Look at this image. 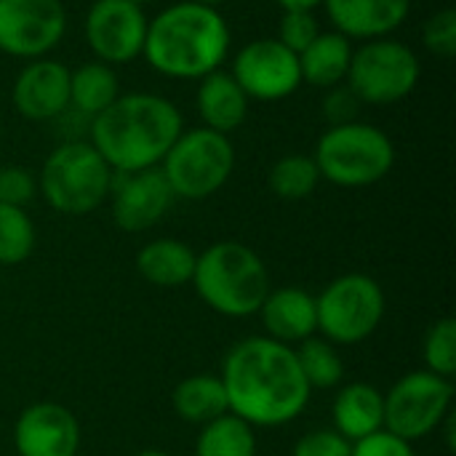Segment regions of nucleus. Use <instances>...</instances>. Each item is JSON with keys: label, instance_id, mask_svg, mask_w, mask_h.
I'll return each instance as SVG.
<instances>
[{"label": "nucleus", "instance_id": "23", "mask_svg": "<svg viewBox=\"0 0 456 456\" xmlns=\"http://www.w3.org/2000/svg\"><path fill=\"white\" fill-rule=\"evenodd\" d=\"M171 406L179 419L198 428L230 414L224 385L214 374H192L182 379L171 393Z\"/></svg>", "mask_w": 456, "mask_h": 456}, {"label": "nucleus", "instance_id": "25", "mask_svg": "<svg viewBox=\"0 0 456 456\" xmlns=\"http://www.w3.org/2000/svg\"><path fill=\"white\" fill-rule=\"evenodd\" d=\"M195 456H256L254 428L235 414H224L200 428Z\"/></svg>", "mask_w": 456, "mask_h": 456}, {"label": "nucleus", "instance_id": "27", "mask_svg": "<svg viewBox=\"0 0 456 456\" xmlns=\"http://www.w3.org/2000/svg\"><path fill=\"white\" fill-rule=\"evenodd\" d=\"M267 184L273 190L275 198L297 203L310 198L318 184H321V171L313 160V155H283L273 163L270 174H267Z\"/></svg>", "mask_w": 456, "mask_h": 456}, {"label": "nucleus", "instance_id": "3", "mask_svg": "<svg viewBox=\"0 0 456 456\" xmlns=\"http://www.w3.org/2000/svg\"><path fill=\"white\" fill-rule=\"evenodd\" d=\"M230 43L232 32L219 8L179 0L150 19L142 56L163 77L200 80L222 69Z\"/></svg>", "mask_w": 456, "mask_h": 456}, {"label": "nucleus", "instance_id": "6", "mask_svg": "<svg viewBox=\"0 0 456 456\" xmlns=\"http://www.w3.org/2000/svg\"><path fill=\"white\" fill-rule=\"evenodd\" d=\"M321 179L345 190H361L382 182L395 166L393 139L363 120L329 126L313 152Z\"/></svg>", "mask_w": 456, "mask_h": 456}, {"label": "nucleus", "instance_id": "19", "mask_svg": "<svg viewBox=\"0 0 456 456\" xmlns=\"http://www.w3.org/2000/svg\"><path fill=\"white\" fill-rule=\"evenodd\" d=\"M195 107L206 128L230 136L246 123L251 99L235 83L230 69H214L198 80Z\"/></svg>", "mask_w": 456, "mask_h": 456}, {"label": "nucleus", "instance_id": "30", "mask_svg": "<svg viewBox=\"0 0 456 456\" xmlns=\"http://www.w3.org/2000/svg\"><path fill=\"white\" fill-rule=\"evenodd\" d=\"M422 43L425 48L449 61L456 53V11L454 8H441L436 11L425 24H422Z\"/></svg>", "mask_w": 456, "mask_h": 456}, {"label": "nucleus", "instance_id": "7", "mask_svg": "<svg viewBox=\"0 0 456 456\" xmlns=\"http://www.w3.org/2000/svg\"><path fill=\"white\" fill-rule=\"evenodd\" d=\"M179 200H206L216 195L235 171V147L230 136L206 126L182 131L158 166Z\"/></svg>", "mask_w": 456, "mask_h": 456}, {"label": "nucleus", "instance_id": "18", "mask_svg": "<svg viewBox=\"0 0 456 456\" xmlns=\"http://www.w3.org/2000/svg\"><path fill=\"white\" fill-rule=\"evenodd\" d=\"M256 315L262 318L267 337L283 345H299L318 334L315 297L299 286L270 289Z\"/></svg>", "mask_w": 456, "mask_h": 456}, {"label": "nucleus", "instance_id": "34", "mask_svg": "<svg viewBox=\"0 0 456 456\" xmlns=\"http://www.w3.org/2000/svg\"><path fill=\"white\" fill-rule=\"evenodd\" d=\"M361 107L363 104L358 102V96L347 88V83H342V86H334V88L326 91L323 104H321V112L329 120V126H342V123L358 120Z\"/></svg>", "mask_w": 456, "mask_h": 456}, {"label": "nucleus", "instance_id": "36", "mask_svg": "<svg viewBox=\"0 0 456 456\" xmlns=\"http://www.w3.org/2000/svg\"><path fill=\"white\" fill-rule=\"evenodd\" d=\"M281 11H315L323 0H275Z\"/></svg>", "mask_w": 456, "mask_h": 456}, {"label": "nucleus", "instance_id": "28", "mask_svg": "<svg viewBox=\"0 0 456 456\" xmlns=\"http://www.w3.org/2000/svg\"><path fill=\"white\" fill-rule=\"evenodd\" d=\"M35 224L27 208L0 203V267H16L35 251Z\"/></svg>", "mask_w": 456, "mask_h": 456}, {"label": "nucleus", "instance_id": "4", "mask_svg": "<svg viewBox=\"0 0 456 456\" xmlns=\"http://www.w3.org/2000/svg\"><path fill=\"white\" fill-rule=\"evenodd\" d=\"M192 286L203 305L224 318L256 315L270 294L262 256L238 240H219L198 254Z\"/></svg>", "mask_w": 456, "mask_h": 456}, {"label": "nucleus", "instance_id": "26", "mask_svg": "<svg viewBox=\"0 0 456 456\" xmlns=\"http://www.w3.org/2000/svg\"><path fill=\"white\" fill-rule=\"evenodd\" d=\"M297 363L302 377L307 379L310 390H334L345 379V361L337 353V345H331L323 337H310L294 347Z\"/></svg>", "mask_w": 456, "mask_h": 456}, {"label": "nucleus", "instance_id": "29", "mask_svg": "<svg viewBox=\"0 0 456 456\" xmlns=\"http://www.w3.org/2000/svg\"><path fill=\"white\" fill-rule=\"evenodd\" d=\"M422 358L425 369L444 377L454 379L456 374V321L454 318H441L436 321L422 342Z\"/></svg>", "mask_w": 456, "mask_h": 456}, {"label": "nucleus", "instance_id": "14", "mask_svg": "<svg viewBox=\"0 0 456 456\" xmlns=\"http://www.w3.org/2000/svg\"><path fill=\"white\" fill-rule=\"evenodd\" d=\"M112 219L123 232L152 230L174 206V192L160 168L112 176Z\"/></svg>", "mask_w": 456, "mask_h": 456}, {"label": "nucleus", "instance_id": "32", "mask_svg": "<svg viewBox=\"0 0 456 456\" xmlns=\"http://www.w3.org/2000/svg\"><path fill=\"white\" fill-rule=\"evenodd\" d=\"M37 195V179L21 166L0 168V203L24 208Z\"/></svg>", "mask_w": 456, "mask_h": 456}, {"label": "nucleus", "instance_id": "11", "mask_svg": "<svg viewBox=\"0 0 456 456\" xmlns=\"http://www.w3.org/2000/svg\"><path fill=\"white\" fill-rule=\"evenodd\" d=\"M67 32L61 0H0V51L13 59L48 56Z\"/></svg>", "mask_w": 456, "mask_h": 456}, {"label": "nucleus", "instance_id": "39", "mask_svg": "<svg viewBox=\"0 0 456 456\" xmlns=\"http://www.w3.org/2000/svg\"><path fill=\"white\" fill-rule=\"evenodd\" d=\"M131 3H136V5H142V8H144V5H147V3H152V0H131Z\"/></svg>", "mask_w": 456, "mask_h": 456}, {"label": "nucleus", "instance_id": "17", "mask_svg": "<svg viewBox=\"0 0 456 456\" xmlns=\"http://www.w3.org/2000/svg\"><path fill=\"white\" fill-rule=\"evenodd\" d=\"M334 29L350 40L390 37L411 13V0H323Z\"/></svg>", "mask_w": 456, "mask_h": 456}, {"label": "nucleus", "instance_id": "9", "mask_svg": "<svg viewBox=\"0 0 456 456\" xmlns=\"http://www.w3.org/2000/svg\"><path fill=\"white\" fill-rule=\"evenodd\" d=\"M385 305V291L371 275H339L315 297L318 334L331 345H361L379 329Z\"/></svg>", "mask_w": 456, "mask_h": 456}, {"label": "nucleus", "instance_id": "20", "mask_svg": "<svg viewBox=\"0 0 456 456\" xmlns=\"http://www.w3.org/2000/svg\"><path fill=\"white\" fill-rule=\"evenodd\" d=\"M334 433L355 444L385 428V395L366 382H350L339 387L331 406Z\"/></svg>", "mask_w": 456, "mask_h": 456}, {"label": "nucleus", "instance_id": "16", "mask_svg": "<svg viewBox=\"0 0 456 456\" xmlns=\"http://www.w3.org/2000/svg\"><path fill=\"white\" fill-rule=\"evenodd\" d=\"M69 67L56 59L27 61L11 88V102L24 120L48 123L69 110Z\"/></svg>", "mask_w": 456, "mask_h": 456}, {"label": "nucleus", "instance_id": "37", "mask_svg": "<svg viewBox=\"0 0 456 456\" xmlns=\"http://www.w3.org/2000/svg\"><path fill=\"white\" fill-rule=\"evenodd\" d=\"M136 456H171L168 452H160V449H144V452H139Z\"/></svg>", "mask_w": 456, "mask_h": 456}, {"label": "nucleus", "instance_id": "10", "mask_svg": "<svg viewBox=\"0 0 456 456\" xmlns=\"http://www.w3.org/2000/svg\"><path fill=\"white\" fill-rule=\"evenodd\" d=\"M454 409V382L428 369L403 374L385 393V430L417 444L438 433Z\"/></svg>", "mask_w": 456, "mask_h": 456}, {"label": "nucleus", "instance_id": "24", "mask_svg": "<svg viewBox=\"0 0 456 456\" xmlns=\"http://www.w3.org/2000/svg\"><path fill=\"white\" fill-rule=\"evenodd\" d=\"M120 96V80L115 67L104 61H86L69 72V110L88 123L102 115Z\"/></svg>", "mask_w": 456, "mask_h": 456}, {"label": "nucleus", "instance_id": "1", "mask_svg": "<svg viewBox=\"0 0 456 456\" xmlns=\"http://www.w3.org/2000/svg\"><path fill=\"white\" fill-rule=\"evenodd\" d=\"M219 379L230 414L251 428H283L299 419L313 395L294 347L270 337H248L232 345Z\"/></svg>", "mask_w": 456, "mask_h": 456}, {"label": "nucleus", "instance_id": "33", "mask_svg": "<svg viewBox=\"0 0 456 456\" xmlns=\"http://www.w3.org/2000/svg\"><path fill=\"white\" fill-rule=\"evenodd\" d=\"M291 456H353V444L334 430H313L297 441Z\"/></svg>", "mask_w": 456, "mask_h": 456}, {"label": "nucleus", "instance_id": "8", "mask_svg": "<svg viewBox=\"0 0 456 456\" xmlns=\"http://www.w3.org/2000/svg\"><path fill=\"white\" fill-rule=\"evenodd\" d=\"M419 77L422 61L414 48L390 35L366 40L361 48L353 51L345 83L361 104L390 107L411 96Z\"/></svg>", "mask_w": 456, "mask_h": 456}, {"label": "nucleus", "instance_id": "31", "mask_svg": "<svg viewBox=\"0 0 456 456\" xmlns=\"http://www.w3.org/2000/svg\"><path fill=\"white\" fill-rule=\"evenodd\" d=\"M321 35V24L315 19V11H283L278 21V40L294 51L297 56Z\"/></svg>", "mask_w": 456, "mask_h": 456}, {"label": "nucleus", "instance_id": "35", "mask_svg": "<svg viewBox=\"0 0 456 456\" xmlns=\"http://www.w3.org/2000/svg\"><path fill=\"white\" fill-rule=\"evenodd\" d=\"M353 456H417V452H414V444H409L401 436H393L390 430L382 428V430L355 441Z\"/></svg>", "mask_w": 456, "mask_h": 456}, {"label": "nucleus", "instance_id": "2", "mask_svg": "<svg viewBox=\"0 0 456 456\" xmlns=\"http://www.w3.org/2000/svg\"><path fill=\"white\" fill-rule=\"evenodd\" d=\"M184 131L179 107L150 91L120 94L88 126V142L115 174L158 168Z\"/></svg>", "mask_w": 456, "mask_h": 456}, {"label": "nucleus", "instance_id": "38", "mask_svg": "<svg viewBox=\"0 0 456 456\" xmlns=\"http://www.w3.org/2000/svg\"><path fill=\"white\" fill-rule=\"evenodd\" d=\"M192 3H203V5H211V8H219L222 3H227V0H192Z\"/></svg>", "mask_w": 456, "mask_h": 456}, {"label": "nucleus", "instance_id": "22", "mask_svg": "<svg viewBox=\"0 0 456 456\" xmlns=\"http://www.w3.org/2000/svg\"><path fill=\"white\" fill-rule=\"evenodd\" d=\"M198 254L176 240V238H158L139 248L136 254V270L139 275L158 289H179L192 283Z\"/></svg>", "mask_w": 456, "mask_h": 456}, {"label": "nucleus", "instance_id": "13", "mask_svg": "<svg viewBox=\"0 0 456 456\" xmlns=\"http://www.w3.org/2000/svg\"><path fill=\"white\" fill-rule=\"evenodd\" d=\"M147 24L144 8L131 0H94L83 21V37L96 61L118 67L142 56Z\"/></svg>", "mask_w": 456, "mask_h": 456}, {"label": "nucleus", "instance_id": "12", "mask_svg": "<svg viewBox=\"0 0 456 456\" xmlns=\"http://www.w3.org/2000/svg\"><path fill=\"white\" fill-rule=\"evenodd\" d=\"M230 75L251 102H281L302 86L299 56L278 37H256L246 43L232 59Z\"/></svg>", "mask_w": 456, "mask_h": 456}, {"label": "nucleus", "instance_id": "5", "mask_svg": "<svg viewBox=\"0 0 456 456\" xmlns=\"http://www.w3.org/2000/svg\"><path fill=\"white\" fill-rule=\"evenodd\" d=\"M115 171L88 139H67L48 152L37 176L43 200L64 216H86L110 200Z\"/></svg>", "mask_w": 456, "mask_h": 456}, {"label": "nucleus", "instance_id": "21", "mask_svg": "<svg viewBox=\"0 0 456 456\" xmlns=\"http://www.w3.org/2000/svg\"><path fill=\"white\" fill-rule=\"evenodd\" d=\"M353 40L337 29H321V35L299 53V72L302 83L329 91L347 80L350 59H353Z\"/></svg>", "mask_w": 456, "mask_h": 456}, {"label": "nucleus", "instance_id": "15", "mask_svg": "<svg viewBox=\"0 0 456 456\" xmlns=\"http://www.w3.org/2000/svg\"><path fill=\"white\" fill-rule=\"evenodd\" d=\"M13 449L19 456H77L80 422L61 403H32L16 417Z\"/></svg>", "mask_w": 456, "mask_h": 456}]
</instances>
